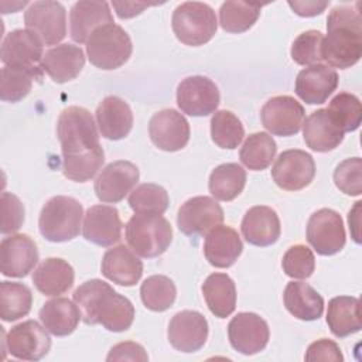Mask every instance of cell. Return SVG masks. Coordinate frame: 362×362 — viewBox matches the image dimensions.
Segmentation results:
<instances>
[{
  "mask_svg": "<svg viewBox=\"0 0 362 362\" xmlns=\"http://www.w3.org/2000/svg\"><path fill=\"white\" fill-rule=\"evenodd\" d=\"M112 23L113 16L106 1L81 0L69 11V34L78 44H86L96 28Z\"/></svg>",
  "mask_w": 362,
  "mask_h": 362,
  "instance_id": "22",
  "label": "cell"
},
{
  "mask_svg": "<svg viewBox=\"0 0 362 362\" xmlns=\"http://www.w3.org/2000/svg\"><path fill=\"white\" fill-rule=\"evenodd\" d=\"M223 222V209L211 197L187 199L177 214V226L187 236H204Z\"/></svg>",
  "mask_w": 362,
  "mask_h": 362,
  "instance_id": "11",
  "label": "cell"
},
{
  "mask_svg": "<svg viewBox=\"0 0 362 362\" xmlns=\"http://www.w3.org/2000/svg\"><path fill=\"white\" fill-rule=\"evenodd\" d=\"M246 185V171L236 163H225L212 170L208 181L209 192L215 199L232 201Z\"/></svg>",
  "mask_w": 362,
  "mask_h": 362,
  "instance_id": "35",
  "label": "cell"
},
{
  "mask_svg": "<svg viewBox=\"0 0 362 362\" xmlns=\"http://www.w3.org/2000/svg\"><path fill=\"white\" fill-rule=\"evenodd\" d=\"M57 136L64 175L75 182L92 180L105 161V153L90 112L81 106L64 109L57 122Z\"/></svg>",
  "mask_w": 362,
  "mask_h": 362,
  "instance_id": "1",
  "label": "cell"
},
{
  "mask_svg": "<svg viewBox=\"0 0 362 362\" xmlns=\"http://www.w3.org/2000/svg\"><path fill=\"white\" fill-rule=\"evenodd\" d=\"M106 361H141L146 362L148 361V355L146 354L144 348L140 344L127 341V342H120L117 345H115Z\"/></svg>",
  "mask_w": 362,
  "mask_h": 362,
  "instance_id": "49",
  "label": "cell"
},
{
  "mask_svg": "<svg viewBox=\"0 0 362 362\" xmlns=\"http://www.w3.org/2000/svg\"><path fill=\"white\" fill-rule=\"evenodd\" d=\"M283 301L287 311L301 321L318 320L324 313L321 294L303 281H290L284 288Z\"/></svg>",
  "mask_w": 362,
  "mask_h": 362,
  "instance_id": "32",
  "label": "cell"
},
{
  "mask_svg": "<svg viewBox=\"0 0 362 362\" xmlns=\"http://www.w3.org/2000/svg\"><path fill=\"white\" fill-rule=\"evenodd\" d=\"M315 177V163L304 150L283 151L272 167V178L284 191H298L311 184Z\"/></svg>",
  "mask_w": 362,
  "mask_h": 362,
  "instance_id": "13",
  "label": "cell"
},
{
  "mask_svg": "<svg viewBox=\"0 0 362 362\" xmlns=\"http://www.w3.org/2000/svg\"><path fill=\"white\" fill-rule=\"evenodd\" d=\"M38 263L35 242L24 233L7 236L0 243V272L7 277H25Z\"/></svg>",
  "mask_w": 362,
  "mask_h": 362,
  "instance_id": "20",
  "label": "cell"
},
{
  "mask_svg": "<svg viewBox=\"0 0 362 362\" xmlns=\"http://www.w3.org/2000/svg\"><path fill=\"white\" fill-rule=\"evenodd\" d=\"M243 250L238 232L228 225H218L206 233L204 255L209 264L218 269L230 267Z\"/></svg>",
  "mask_w": 362,
  "mask_h": 362,
  "instance_id": "28",
  "label": "cell"
},
{
  "mask_svg": "<svg viewBox=\"0 0 362 362\" xmlns=\"http://www.w3.org/2000/svg\"><path fill=\"white\" fill-rule=\"evenodd\" d=\"M262 4L243 1H225L219 8V24L222 30L240 34L253 27L260 16Z\"/></svg>",
  "mask_w": 362,
  "mask_h": 362,
  "instance_id": "38",
  "label": "cell"
},
{
  "mask_svg": "<svg viewBox=\"0 0 362 362\" xmlns=\"http://www.w3.org/2000/svg\"><path fill=\"white\" fill-rule=\"evenodd\" d=\"M24 23L44 45H55L66 35V11L59 1H34L24 13Z\"/></svg>",
  "mask_w": 362,
  "mask_h": 362,
  "instance_id": "9",
  "label": "cell"
},
{
  "mask_svg": "<svg viewBox=\"0 0 362 362\" xmlns=\"http://www.w3.org/2000/svg\"><path fill=\"white\" fill-rule=\"evenodd\" d=\"M122 228L123 223L115 206L93 205L85 214L82 233L88 242L109 247L122 239Z\"/></svg>",
  "mask_w": 362,
  "mask_h": 362,
  "instance_id": "21",
  "label": "cell"
},
{
  "mask_svg": "<svg viewBox=\"0 0 362 362\" xmlns=\"http://www.w3.org/2000/svg\"><path fill=\"white\" fill-rule=\"evenodd\" d=\"M334 182L346 195L358 197L362 192V160L352 157L341 161L334 171Z\"/></svg>",
  "mask_w": 362,
  "mask_h": 362,
  "instance_id": "46",
  "label": "cell"
},
{
  "mask_svg": "<svg viewBox=\"0 0 362 362\" xmlns=\"http://www.w3.org/2000/svg\"><path fill=\"white\" fill-rule=\"evenodd\" d=\"M83 208L72 197L57 195L45 202L40 212L38 228L49 242H68L81 232Z\"/></svg>",
  "mask_w": 362,
  "mask_h": 362,
  "instance_id": "5",
  "label": "cell"
},
{
  "mask_svg": "<svg viewBox=\"0 0 362 362\" xmlns=\"http://www.w3.org/2000/svg\"><path fill=\"white\" fill-rule=\"evenodd\" d=\"M133 51L129 34L117 24L96 28L86 41V54L92 65L99 69H117L127 62Z\"/></svg>",
  "mask_w": 362,
  "mask_h": 362,
  "instance_id": "6",
  "label": "cell"
},
{
  "mask_svg": "<svg viewBox=\"0 0 362 362\" xmlns=\"http://www.w3.org/2000/svg\"><path fill=\"white\" fill-rule=\"evenodd\" d=\"M359 305V300L351 296H338L328 301L327 324L337 338L361 331Z\"/></svg>",
  "mask_w": 362,
  "mask_h": 362,
  "instance_id": "34",
  "label": "cell"
},
{
  "mask_svg": "<svg viewBox=\"0 0 362 362\" xmlns=\"http://www.w3.org/2000/svg\"><path fill=\"white\" fill-rule=\"evenodd\" d=\"M4 348L17 359L40 361L49 352L51 338L44 325L27 320L11 327L4 338Z\"/></svg>",
  "mask_w": 362,
  "mask_h": 362,
  "instance_id": "15",
  "label": "cell"
},
{
  "mask_svg": "<svg viewBox=\"0 0 362 362\" xmlns=\"http://www.w3.org/2000/svg\"><path fill=\"white\" fill-rule=\"evenodd\" d=\"M327 110L344 133L355 132L362 120V107L359 99L348 92H341L332 98Z\"/></svg>",
  "mask_w": 362,
  "mask_h": 362,
  "instance_id": "43",
  "label": "cell"
},
{
  "mask_svg": "<svg viewBox=\"0 0 362 362\" xmlns=\"http://www.w3.org/2000/svg\"><path fill=\"white\" fill-rule=\"evenodd\" d=\"M228 337L235 351L243 355H255L266 348L270 331L260 315L238 313L228 324Z\"/></svg>",
  "mask_w": 362,
  "mask_h": 362,
  "instance_id": "16",
  "label": "cell"
},
{
  "mask_svg": "<svg viewBox=\"0 0 362 362\" xmlns=\"http://www.w3.org/2000/svg\"><path fill=\"white\" fill-rule=\"evenodd\" d=\"M33 305V293L28 286L14 281L0 283V317L11 322L25 317Z\"/></svg>",
  "mask_w": 362,
  "mask_h": 362,
  "instance_id": "37",
  "label": "cell"
},
{
  "mask_svg": "<svg viewBox=\"0 0 362 362\" xmlns=\"http://www.w3.org/2000/svg\"><path fill=\"white\" fill-rule=\"evenodd\" d=\"M100 270L107 280L123 287H132L141 279L143 263L132 249L119 245L105 252Z\"/></svg>",
  "mask_w": 362,
  "mask_h": 362,
  "instance_id": "25",
  "label": "cell"
},
{
  "mask_svg": "<svg viewBox=\"0 0 362 362\" xmlns=\"http://www.w3.org/2000/svg\"><path fill=\"white\" fill-rule=\"evenodd\" d=\"M151 143L163 151H178L189 140L187 119L174 109H163L154 113L148 122Z\"/></svg>",
  "mask_w": 362,
  "mask_h": 362,
  "instance_id": "19",
  "label": "cell"
},
{
  "mask_svg": "<svg viewBox=\"0 0 362 362\" xmlns=\"http://www.w3.org/2000/svg\"><path fill=\"white\" fill-rule=\"evenodd\" d=\"M42 41L30 30L10 31L1 42V62L4 66L25 68L37 72H42Z\"/></svg>",
  "mask_w": 362,
  "mask_h": 362,
  "instance_id": "10",
  "label": "cell"
},
{
  "mask_svg": "<svg viewBox=\"0 0 362 362\" xmlns=\"http://www.w3.org/2000/svg\"><path fill=\"white\" fill-rule=\"evenodd\" d=\"M240 230L247 243L264 247L277 242L281 226L274 209L264 205H256L245 214Z\"/></svg>",
  "mask_w": 362,
  "mask_h": 362,
  "instance_id": "24",
  "label": "cell"
},
{
  "mask_svg": "<svg viewBox=\"0 0 362 362\" xmlns=\"http://www.w3.org/2000/svg\"><path fill=\"white\" fill-rule=\"evenodd\" d=\"M124 238L137 256L153 259L168 249L173 240V228L161 215L134 214L124 226Z\"/></svg>",
  "mask_w": 362,
  "mask_h": 362,
  "instance_id": "4",
  "label": "cell"
},
{
  "mask_svg": "<svg viewBox=\"0 0 362 362\" xmlns=\"http://www.w3.org/2000/svg\"><path fill=\"white\" fill-rule=\"evenodd\" d=\"M113 8L119 18H130L140 14L144 8L153 6L148 3H137V1H112Z\"/></svg>",
  "mask_w": 362,
  "mask_h": 362,
  "instance_id": "51",
  "label": "cell"
},
{
  "mask_svg": "<svg viewBox=\"0 0 362 362\" xmlns=\"http://www.w3.org/2000/svg\"><path fill=\"white\" fill-rule=\"evenodd\" d=\"M305 117L304 107L293 96L279 95L270 98L260 110L262 124L274 136L288 137L300 132Z\"/></svg>",
  "mask_w": 362,
  "mask_h": 362,
  "instance_id": "14",
  "label": "cell"
},
{
  "mask_svg": "<svg viewBox=\"0 0 362 362\" xmlns=\"http://www.w3.org/2000/svg\"><path fill=\"white\" fill-rule=\"evenodd\" d=\"M85 65V54L74 44H59L49 48L42 57V71L57 83L75 79Z\"/></svg>",
  "mask_w": 362,
  "mask_h": 362,
  "instance_id": "29",
  "label": "cell"
},
{
  "mask_svg": "<svg viewBox=\"0 0 362 362\" xmlns=\"http://www.w3.org/2000/svg\"><path fill=\"white\" fill-rule=\"evenodd\" d=\"M140 178L136 164L117 160L107 164L95 180V192L99 201L105 204H116L122 201L137 184Z\"/></svg>",
  "mask_w": 362,
  "mask_h": 362,
  "instance_id": "17",
  "label": "cell"
},
{
  "mask_svg": "<svg viewBox=\"0 0 362 362\" xmlns=\"http://www.w3.org/2000/svg\"><path fill=\"white\" fill-rule=\"evenodd\" d=\"M202 294L209 311L218 318L229 317L236 308V287L225 273H212L202 284Z\"/></svg>",
  "mask_w": 362,
  "mask_h": 362,
  "instance_id": "33",
  "label": "cell"
},
{
  "mask_svg": "<svg viewBox=\"0 0 362 362\" xmlns=\"http://www.w3.org/2000/svg\"><path fill=\"white\" fill-rule=\"evenodd\" d=\"M303 137L311 150L327 153L342 143L344 132L327 109H318L303 122Z\"/></svg>",
  "mask_w": 362,
  "mask_h": 362,
  "instance_id": "27",
  "label": "cell"
},
{
  "mask_svg": "<svg viewBox=\"0 0 362 362\" xmlns=\"http://www.w3.org/2000/svg\"><path fill=\"white\" fill-rule=\"evenodd\" d=\"M308 362H317V361H331V362H342L344 356L337 342L322 338L315 342H313L305 352L304 356Z\"/></svg>",
  "mask_w": 362,
  "mask_h": 362,
  "instance_id": "48",
  "label": "cell"
},
{
  "mask_svg": "<svg viewBox=\"0 0 362 362\" xmlns=\"http://www.w3.org/2000/svg\"><path fill=\"white\" fill-rule=\"evenodd\" d=\"M245 136L242 122L229 110H216L211 119V137L212 141L221 147L233 150Z\"/></svg>",
  "mask_w": 362,
  "mask_h": 362,
  "instance_id": "41",
  "label": "cell"
},
{
  "mask_svg": "<svg viewBox=\"0 0 362 362\" xmlns=\"http://www.w3.org/2000/svg\"><path fill=\"white\" fill-rule=\"evenodd\" d=\"M1 202V233H14L17 232L24 222V205L11 192H3L0 197Z\"/></svg>",
  "mask_w": 362,
  "mask_h": 362,
  "instance_id": "47",
  "label": "cell"
},
{
  "mask_svg": "<svg viewBox=\"0 0 362 362\" xmlns=\"http://www.w3.org/2000/svg\"><path fill=\"white\" fill-rule=\"evenodd\" d=\"M34 79L41 82L42 72H37L25 68L4 66L1 69V78H0L1 100L11 102V103L20 102L23 98H25L30 93Z\"/></svg>",
  "mask_w": 362,
  "mask_h": 362,
  "instance_id": "40",
  "label": "cell"
},
{
  "mask_svg": "<svg viewBox=\"0 0 362 362\" xmlns=\"http://www.w3.org/2000/svg\"><path fill=\"white\" fill-rule=\"evenodd\" d=\"M82 321L88 325L100 324L112 332L129 329L134 320V307L132 301L116 293L113 287L99 279H92L81 284L74 291Z\"/></svg>",
  "mask_w": 362,
  "mask_h": 362,
  "instance_id": "2",
  "label": "cell"
},
{
  "mask_svg": "<svg viewBox=\"0 0 362 362\" xmlns=\"http://www.w3.org/2000/svg\"><path fill=\"white\" fill-rule=\"evenodd\" d=\"M221 96L214 81L202 75L182 79L177 88V105L182 113L202 117L216 112Z\"/></svg>",
  "mask_w": 362,
  "mask_h": 362,
  "instance_id": "12",
  "label": "cell"
},
{
  "mask_svg": "<svg viewBox=\"0 0 362 362\" xmlns=\"http://www.w3.org/2000/svg\"><path fill=\"white\" fill-rule=\"evenodd\" d=\"M322 33L317 30H308L301 33L291 44L290 55L291 59L303 66L317 65L322 61L321 58V44Z\"/></svg>",
  "mask_w": 362,
  "mask_h": 362,
  "instance_id": "44",
  "label": "cell"
},
{
  "mask_svg": "<svg viewBox=\"0 0 362 362\" xmlns=\"http://www.w3.org/2000/svg\"><path fill=\"white\" fill-rule=\"evenodd\" d=\"M307 240L321 256H332L341 252L346 242L341 215L329 208L315 211L307 222Z\"/></svg>",
  "mask_w": 362,
  "mask_h": 362,
  "instance_id": "8",
  "label": "cell"
},
{
  "mask_svg": "<svg viewBox=\"0 0 362 362\" xmlns=\"http://www.w3.org/2000/svg\"><path fill=\"white\" fill-rule=\"evenodd\" d=\"M129 205L134 214L163 215L170 205V198L161 185L146 182L130 192Z\"/></svg>",
  "mask_w": 362,
  "mask_h": 362,
  "instance_id": "42",
  "label": "cell"
},
{
  "mask_svg": "<svg viewBox=\"0 0 362 362\" xmlns=\"http://www.w3.org/2000/svg\"><path fill=\"white\" fill-rule=\"evenodd\" d=\"M338 86V74L324 64L301 69L296 78V95L308 105L324 103Z\"/></svg>",
  "mask_w": 362,
  "mask_h": 362,
  "instance_id": "23",
  "label": "cell"
},
{
  "mask_svg": "<svg viewBox=\"0 0 362 362\" xmlns=\"http://www.w3.org/2000/svg\"><path fill=\"white\" fill-rule=\"evenodd\" d=\"M329 1H318V0H305V1H288L291 10L301 17H314L321 14Z\"/></svg>",
  "mask_w": 362,
  "mask_h": 362,
  "instance_id": "50",
  "label": "cell"
},
{
  "mask_svg": "<svg viewBox=\"0 0 362 362\" xmlns=\"http://www.w3.org/2000/svg\"><path fill=\"white\" fill-rule=\"evenodd\" d=\"M38 317L45 329L55 337H66L72 334L82 320L76 303H72L65 297H57L47 301L41 307Z\"/></svg>",
  "mask_w": 362,
  "mask_h": 362,
  "instance_id": "31",
  "label": "cell"
},
{
  "mask_svg": "<svg viewBox=\"0 0 362 362\" xmlns=\"http://www.w3.org/2000/svg\"><path fill=\"white\" fill-rule=\"evenodd\" d=\"M167 337L174 349L185 354L197 352L206 342L208 321L198 311H180L171 318Z\"/></svg>",
  "mask_w": 362,
  "mask_h": 362,
  "instance_id": "18",
  "label": "cell"
},
{
  "mask_svg": "<svg viewBox=\"0 0 362 362\" xmlns=\"http://www.w3.org/2000/svg\"><path fill=\"white\" fill-rule=\"evenodd\" d=\"M281 267L284 273L291 279H308L315 269L314 253L305 245H294L284 253Z\"/></svg>",
  "mask_w": 362,
  "mask_h": 362,
  "instance_id": "45",
  "label": "cell"
},
{
  "mask_svg": "<svg viewBox=\"0 0 362 362\" xmlns=\"http://www.w3.org/2000/svg\"><path fill=\"white\" fill-rule=\"evenodd\" d=\"M276 151L277 144L274 139L264 132H257L246 137L240 147L239 158L246 168L252 171H262L272 164Z\"/></svg>",
  "mask_w": 362,
  "mask_h": 362,
  "instance_id": "36",
  "label": "cell"
},
{
  "mask_svg": "<svg viewBox=\"0 0 362 362\" xmlns=\"http://www.w3.org/2000/svg\"><path fill=\"white\" fill-rule=\"evenodd\" d=\"M75 273L72 266L59 257L42 260L33 273L35 288L48 297H58L74 286Z\"/></svg>",
  "mask_w": 362,
  "mask_h": 362,
  "instance_id": "30",
  "label": "cell"
},
{
  "mask_svg": "<svg viewBox=\"0 0 362 362\" xmlns=\"http://www.w3.org/2000/svg\"><path fill=\"white\" fill-rule=\"evenodd\" d=\"M361 3L334 7L327 18V37L321 44V58L329 68L346 69L362 55Z\"/></svg>",
  "mask_w": 362,
  "mask_h": 362,
  "instance_id": "3",
  "label": "cell"
},
{
  "mask_svg": "<svg viewBox=\"0 0 362 362\" xmlns=\"http://www.w3.org/2000/svg\"><path fill=\"white\" fill-rule=\"evenodd\" d=\"M140 297L146 308L156 313H163L174 304L177 288L170 277L154 274L141 283Z\"/></svg>",
  "mask_w": 362,
  "mask_h": 362,
  "instance_id": "39",
  "label": "cell"
},
{
  "mask_svg": "<svg viewBox=\"0 0 362 362\" xmlns=\"http://www.w3.org/2000/svg\"><path fill=\"white\" fill-rule=\"evenodd\" d=\"M95 115L99 132L107 140L124 139L133 127V112L119 96H106L98 105Z\"/></svg>",
  "mask_w": 362,
  "mask_h": 362,
  "instance_id": "26",
  "label": "cell"
},
{
  "mask_svg": "<svg viewBox=\"0 0 362 362\" xmlns=\"http://www.w3.org/2000/svg\"><path fill=\"white\" fill-rule=\"evenodd\" d=\"M361 201L355 202V206L349 211L348 214V222H349V230L352 232L354 240L356 243H359V233H358V228H359V208H361Z\"/></svg>",
  "mask_w": 362,
  "mask_h": 362,
  "instance_id": "52",
  "label": "cell"
},
{
  "mask_svg": "<svg viewBox=\"0 0 362 362\" xmlns=\"http://www.w3.org/2000/svg\"><path fill=\"white\" fill-rule=\"evenodd\" d=\"M171 25L178 41L189 47H199L212 40L218 21L215 11L206 3L185 1L174 10Z\"/></svg>",
  "mask_w": 362,
  "mask_h": 362,
  "instance_id": "7",
  "label": "cell"
}]
</instances>
